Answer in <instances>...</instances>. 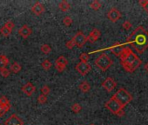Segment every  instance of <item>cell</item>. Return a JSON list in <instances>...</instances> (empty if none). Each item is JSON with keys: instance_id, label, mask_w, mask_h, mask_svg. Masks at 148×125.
I'll list each match as a JSON object with an SVG mask.
<instances>
[{"instance_id": "obj_1", "label": "cell", "mask_w": 148, "mask_h": 125, "mask_svg": "<svg viewBox=\"0 0 148 125\" xmlns=\"http://www.w3.org/2000/svg\"><path fill=\"white\" fill-rule=\"evenodd\" d=\"M127 43L139 54L148 48V33L142 26L137 27L127 38Z\"/></svg>"}, {"instance_id": "obj_2", "label": "cell", "mask_w": 148, "mask_h": 125, "mask_svg": "<svg viewBox=\"0 0 148 125\" xmlns=\"http://www.w3.org/2000/svg\"><path fill=\"white\" fill-rule=\"evenodd\" d=\"M120 62L126 71L132 73L142 64L139 57L130 48H125L123 53L120 55Z\"/></svg>"}, {"instance_id": "obj_3", "label": "cell", "mask_w": 148, "mask_h": 125, "mask_svg": "<svg viewBox=\"0 0 148 125\" xmlns=\"http://www.w3.org/2000/svg\"><path fill=\"white\" fill-rule=\"evenodd\" d=\"M114 99H116L118 103H120V105L125 108L128 103H130L132 101V97L131 94L126 90L125 89H120L112 97Z\"/></svg>"}, {"instance_id": "obj_4", "label": "cell", "mask_w": 148, "mask_h": 125, "mask_svg": "<svg viewBox=\"0 0 148 125\" xmlns=\"http://www.w3.org/2000/svg\"><path fill=\"white\" fill-rule=\"evenodd\" d=\"M94 64L102 71H106L112 65L113 62L108 55H106L105 53H102L96 58Z\"/></svg>"}, {"instance_id": "obj_5", "label": "cell", "mask_w": 148, "mask_h": 125, "mask_svg": "<svg viewBox=\"0 0 148 125\" xmlns=\"http://www.w3.org/2000/svg\"><path fill=\"white\" fill-rule=\"evenodd\" d=\"M105 107L109 110L111 111L112 114L114 115H117V113L118 111H120L121 110H123L124 108L120 105V103H118L116 99H114L113 97H111L109 99V101H107L105 104Z\"/></svg>"}, {"instance_id": "obj_6", "label": "cell", "mask_w": 148, "mask_h": 125, "mask_svg": "<svg viewBox=\"0 0 148 125\" xmlns=\"http://www.w3.org/2000/svg\"><path fill=\"white\" fill-rule=\"evenodd\" d=\"M76 71L81 75V76H85L86 74H88L92 70V66L88 62H80L75 66Z\"/></svg>"}, {"instance_id": "obj_7", "label": "cell", "mask_w": 148, "mask_h": 125, "mask_svg": "<svg viewBox=\"0 0 148 125\" xmlns=\"http://www.w3.org/2000/svg\"><path fill=\"white\" fill-rule=\"evenodd\" d=\"M73 41H74V44H75V46H78L79 48H82L85 43L87 42L86 40V36L82 32L81 30L78 31V32L76 33V35L72 38Z\"/></svg>"}, {"instance_id": "obj_8", "label": "cell", "mask_w": 148, "mask_h": 125, "mask_svg": "<svg viewBox=\"0 0 148 125\" xmlns=\"http://www.w3.org/2000/svg\"><path fill=\"white\" fill-rule=\"evenodd\" d=\"M117 86V83L115 82V80L112 77H107L103 83H102V87L107 91V92H111Z\"/></svg>"}, {"instance_id": "obj_9", "label": "cell", "mask_w": 148, "mask_h": 125, "mask_svg": "<svg viewBox=\"0 0 148 125\" xmlns=\"http://www.w3.org/2000/svg\"><path fill=\"white\" fill-rule=\"evenodd\" d=\"M5 125H24V121L16 114H12L5 120Z\"/></svg>"}, {"instance_id": "obj_10", "label": "cell", "mask_w": 148, "mask_h": 125, "mask_svg": "<svg viewBox=\"0 0 148 125\" xmlns=\"http://www.w3.org/2000/svg\"><path fill=\"white\" fill-rule=\"evenodd\" d=\"M125 45L120 42H116L113 44V45L110 48V50L115 55V56H120V55L123 53L124 50H125Z\"/></svg>"}, {"instance_id": "obj_11", "label": "cell", "mask_w": 148, "mask_h": 125, "mask_svg": "<svg viewBox=\"0 0 148 125\" xmlns=\"http://www.w3.org/2000/svg\"><path fill=\"white\" fill-rule=\"evenodd\" d=\"M107 17L110 21H112V23H115L121 17V13L118 9L112 8L107 13Z\"/></svg>"}, {"instance_id": "obj_12", "label": "cell", "mask_w": 148, "mask_h": 125, "mask_svg": "<svg viewBox=\"0 0 148 125\" xmlns=\"http://www.w3.org/2000/svg\"><path fill=\"white\" fill-rule=\"evenodd\" d=\"M100 36H101L100 30L96 29V28H94L90 32L89 36L86 37V40H87V42H89L90 44H94L100 38Z\"/></svg>"}, {"instance_id": "obj_13", "label": "cell", "mask_w": 148, "mask_h": 125, "mask_svg": "<svg viewBox=\"0 0 148 125\" xmlns=\"http://www.w3.org/2000/svg\"><path fill=\"white\" fill-rule=\"evenodd\" d=\"M32 32V29L30 28L27 24H24V25L18 30V34H19L20 37H22L24 39L28 38L30 36H31Z\"/></svg>"}, {"instance_id": "obj_14", "label": "cell", "mask_w": 148, "mask_h": 125, "mask_svg": "<svg viewBox=\"0 0 148 125\" xmlns=\"http://www.w3.org/2000/svg\"><path fill=\"white\" fill-rule=\"evenodd\" d=\"M21 90L25 94V95L31 97L32 94L35 92L36 90V88L35 86L32 83H27L26 84H24L22 88H21Z\"/></svg>"}, {"instance_id": "obj_15", "label": "cell", "mask_w": 148, "mask_h": 125, "mask_svg": "<svg viewBox=\"0 0 148 125\" xmlns=\"http://www.w3.org/2000/svg\"><path fill=\"white\" fill-rule=\"evenodd\" d=\"M32 11L37 16H40L45 12V6L40 2H36V4L32 7Z\"/></svg>"}, {"instance_id": "obj_16", "label": "cell", "mask_w": 148, "mask_h": 125, "mask_svg": "<svg viewBox=\"0 0 148 125\" xmlns=\"http://www.w3.org/2000/svg\"><path fill=\"white\" fill-rule=\"evenodd\" d=\"M0 104H1L5 108V110H6V112L10 110V109H11V103H10V101L8 100V98L6 97L2 96L1 97H0Z\"/></svg>"}, {"instance_id": "obj_17", "label": "cell", "mask_w": 148, "mask_h": 125, "mask_svg": "<svg viewBox=\"0 0 148 125\" xmlns=\"http://www.w3.org/2000/svg\"><path fill=\"white\" fill-rule=\"evenodd\" d=\"M9 64V58L5 55H0V70L6 68Z\"/></svg>"}, {"instance_id": "obj_18", "label": "cell", "mask_w": 148, "mask_h": 125, "mask_svg": "<svg viewBox=\"0 0 148 125\" xmlns=\"http://www.w3.org/2000/svg\"><path fill=\"white\" fill-rule=\"evenodd\" d=\"M78 88H79V89H80L82 92L86 93V92H88L89 90H90L91 86H90V84H89V83H88L87 81H84V82H82V83L79 84Z\"/></svg>"}, {"instance_id": "obj_19", "label": "cell", "mask_w": 148, "mask_h": 125, "mask_svg": "<svg viewBox=\"0 0 148 125\" xmlns=\"http://www.w3.org/2000/svg\"><path fill=\"white\" fill-rule=\"evenodd\" d=\"M70 7H71L70 4L67 1H66V0H63V1H61L60 3L58 4V8L64 12L67 11L70 9Z\"/></svg>"}, {"instance_id": "obj_20", "label": "cell", "mask_w": 148, "mask_h": 125, "mask_svg": "<svg viewBox=\"0 0 148 125\" xmlns=\"http://www.w3.org/2000/svg\"><path fill=\"white\" fill-rule=\"evenodd\" d=\"M21 69H22V67H21V65L18 64V62H14L13 64L11 65V67H10V71L17 74V73H18L21 71Z\"/></svg>"}, {"instance_id": "obj_21", "label": "cell", "mask_w": 148, "mask_h": 125, "mask_svg": "<svg viewBox=\"0 0 148 125\" xmlns=\"http://www.w3.org/2000/svg\"><path fill=\"white\" fill-rule=\"evenodd\" d=\"M55 62H57V64H59V65L66 66V65H68V60H67L64 56H58V57L56 59V61H55Z\"/></svg>"}, {"instance_id": "obj_22", "label": "cell", "mask_w": 148, "mask_h": 125, "mask_svg": "<svg viewBox=\"0 0 148 125\" xmlns=\"http://www.w3.org/2000/svg\"><path fill=\"white\" fill-rule=\"evenodd\" d=\"M41 66H42V68H43L45 71H49L50 68L51 67V62L50 60L45 59V60L43 61V62L41 64Z\"/></svg>"}, {"instance_id": "obj_23", "label": "cell", "mask_w": 148, "mask_h": 125, "mask_svg": "<svg viewBox=\"0 0 148 125\" xmlns=\"http://www.w3.org/2000/svg\"><path fill=\"white\" fill-rule=\"evenodd\" d=\"M90 7L94 11H98L101 8V3L99 2L98 0H94V1H93L92 4L90 5Z\"/></svg>"}, {"instance_id": "obj_24", "label": "cell", "mask_w": 148, "mask_h": 125, "mask_svg": "<svg viewBox=\"0 0 148 125\" xmlns=\"http://www.w3.org/2000/svg\"><path fill=\"white\" fill-rule=\"evenodd\" d=\"M40 50H41V51L44 53V54H49L51 51V48L48 45V44H42L41 46H40Z\"/></svg>"}, {"instance_id": "obj_25", "label": "cell", "mask_w": 148, "mask_h": 125, "mask_svg": "<svg viewBox=\"0 0 148 125\" xmlns=\"http://www.w3.org/2000/svg\"><path fill=\"white\" fill-rule=\"evenodd\" d=\"M0 32H1V34L4 36V37H9L11 34V30H10L9 29H7L6 27L3 26L1 28V30H0Z\"/></svg>"}, {"instance_id": "obj_26", "label": "cell", "mask_w": 148, "mask_h": 125, "mask_svg": "<svg viewBox=\"0 0 148 125\" xmlns=\"http://www.w3.org/2000/svg\"><path fill=\"white\" fill-rule=\"evenodd\" d=\"M71 109H72V110L74 113H78V112H80V111H81L82 107H81V105H80L79 103H73V104L72 105Z\"/></svg>"}, {"instance_id": "obj_27", "label": "cell", "mask_w": 148, "mask_h": 125, "mask_svg": "<svg viewBox=\"0 0 148 125\" xmlns=\"http://www.w3.org/2000/svg\"><path fill=\"white\" fill-rule=\"evenodd\" d=\"M40 91H41V94H42V95L47 96V95H49V94H50L51 89H50V88H49L47 85H44V86L41 88Z\"/></svg>"}, {"instance_id": "obj_28", "label": "cell", "mask_w": 148, "mask_h": 125, "mask_svg": "<svg viewBox=\"0 0 148 125\" xmlns=\"http://www.w3.org/2000/svg\"><path fill=\"white\" fill-rule=\"evenodd\" d=\"M79 59L81 62H87L88 60L90 59V56H89L87 53H81L80 56H79Z\"/></svg>"}, {"instance_id": "obj_29", "label": "cell", "mask_w": 148, "mask_h": 125, "mask_svg": "<svg viewBox=\"0 0 148 125\" xmlns=\"http://www.w3.org/2000/svg\"><path fill=\"white\" fill-rule=\"evenodd\" d=\"M139 4L144 8V10L148 14V0H140V1L139 2Z\"/></svg>"}, {"instance_id": "obj_30", "label": "cell", "mask_w": 148, "mask_h": 125, "mask_svg": "<svg viewBox=\"0 0 148 125\" xmlns=\"http://www.w3.org/2000/svg\"><path fill=\"white\" fill-rule=\"evenodd\" d=\"M0 74H1V76L3 77H8L11 74V71L7 68H4V69L0 70Z\"/></svg>"}, {"instance_id": "obj_31", "label": "cell", "mask_w": 148, "mask_h": 125, "mask_svg": "<svg viewBox=\"0 0 148 125\" xmlns=\"http://www.w3.org/2000/svg\"><path fill=\"white\" fill-rule=\"evenodd\" d=\"M46 101H47V97L45 96V95H42V94H40V95L39 96V97H38V102L40 104H44V103H46Z\"/></svg>"}, {"instance_id": "obj_32", "label": "cell", "mask_w": 148, "mask_h": 125, "mask_svg": "<svg viewBox=\"0 0 148 125\" xmlns=\"http://www.w3.org/2000/svg\"><path fill=\"white\" fill-rule=\"evenodd\" d=\"M72 17H64V19H63V24L66 25V26H70L72 24Z\"/></svg>"}, {"instance_id": "obj_33", "label": "cell", "mask_w": 148, "mask_h": 125, "mask_svg": "<svg viewBox=\"0 0 148 125\" xmlns=\"http://www.w3.org/2000/svg\"><path fill=\"white\" fill-rule=\"evenodd\" d=\"M66 66L59 65V64H57V62H55V69H56L58 72H63V71L66 70Z\"/></svg>"}, {"instance_id": "obj_34", "label": "cell", "mask_w": 148, "mask_h": 125, "mask_svg": "<svg viewBox=\"0 0 148 125\" xmlns=\"http://www.w3.org/2000/svg\"><path fill=\"white\" fill-rule=\"evenodd\" d=\"M66 47L67 49H69V50H72V49H73V48L75 47L74 41H73L72 39H71V40L67 41V42L66 43Z\"/></svg>"}, {"instance_id": "obj_35", "label": "cell", "mask_w": 148, "mask_h": 125, "mask_svg": "<svg viewBox=\"0 0 148 125\" xmlns=\"http://www.w3.org/2000/svg\"><path fill=\"white\" fill-rule=\"evenodd\" d=\"M4 26L5 27H6L7 29H9L10 30H12V29L14 28V23L12 22V21H7V22H5V24H4Z\"/></svg>"}, {"instance_id": "obj_36", "label": "cell", "mask_w": 148, "mask_h": 125, "mask_svg": "<svg viewBox=\"0 0 148 125\" xmlns=\"http://www.w3.org/2000/svg\"><path fill=\"white\" fill-rule=\"evenodd\" d=\"M132 24L130 23V21H128V20H126V21H125L124 23H123V24H122V27L126 30H130L131 28H132Z\"/></svg>"}, {"instance_id": "obj_37", "label": "cell", "mask_w": 148, "mask_h": 125, "mask_svg": "<svg viewBox=\"0 0 148 125\" xmlns=\"http://www.w3.org/2000/svg\"><path fill=\"white\" fill-rule=\"evenodd\" d=\"M6 113V110H5V108L0 104V116H2L3 115H5Z\"/></svg>"}, {"instance_id": "obj_38", "label": "cell", "mask_w": 148, "mask_h": 125, "mask_svg": "<svg viewBox=\"0 0 148 125\" xmlns=\"http://www.w3.org/2000/svg\"><path fill=\"white\" fill-rule=\"evenodd\" d=\"M124 115H125V112H124L123 110H121L120 111H118V112L117 113V116H123Z\"/></svg>"}, {"instance_id": "obj_39", "label": "cell", "mask_w": 148, "mask_h": 125, "mask_svg": "<svg viewBox=\"0 0 148 125\" xmlns=\"http://www.w3.org/2000/svg\"><path fill=\"white\" fill-rule=\"evenodd\" d=\"M145 70H146V71L148 72V62H147V64L145 65Z\"/></svg>"}, {"instance_id": "obj_40", "label": "cell", "mask_w": 148, "mask_h": 125, "mask_svg": "<svg viewBox=\"0 0 148 125\" xmlns=\"http://www.w3.org/2000/svg\"><path fill=\"white\" fill-rule=\"evenodd\" d=\"M90 125H94V124H90Z\"/></svg>"}, {"instance_id": "obj_41", "label": "cell", "mask_w": 148, "mask_h": 125, "mask_svg": "<svg viewBox=\"0 0 148 125\" xmlns=\"http://www.w3.org/2000/svg\"><path fill=\"white\" fill-rule=\"evenodd\" d=\"M147 33H148V31H147Z\"/></svg>"}]
</instances>
